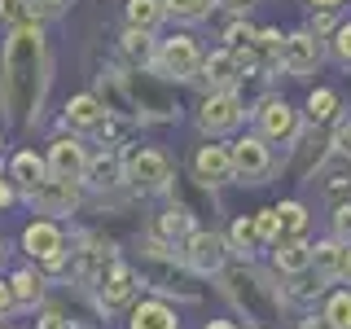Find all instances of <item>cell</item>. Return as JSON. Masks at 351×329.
<instances>
[{"label":"cell","mask_w":351,"mask_h":329,"mask_svg":"<svg viewBox=\"0 0 351 329\" xmlns=\"http://www.w3.org/2000/svg\"><path fill=\"white\" fill-rule=\"evenodd\" d=\"M0 22L5 27H27V22H36L31 18V0H0Z\"/></svg>","instance_id":"cell-39"},{"label":"cell","mask_w":351,"mask_h":329,"mask_svg":"<svg viewBox=\"0 0 351 329\" xmlns=\"http://www.w3.org/2000/svg\"><path fill=\"white\" fill-rule=\"evenodd\" d=\"M97 101L106 106V114L136 119V110H132V101H128V88H123V75H119V71H101V75H97Z\"/></svg>","instance_id":"cell-24"},{"label":"cell","mask_w":351,"mask_h":329,"mask_svg":"<svg viewBox=\"0 0 351 329\" xmlns=\"http://www.w3.org/2000/svg\"><path fill=\"white\" fill-rule=\"evenodd\" d=\"M31 206H36L40 215H71L75 206H80V180H58V175H49V180L31 193Z\"/></svg>","instance_id":"cell-17"},{"label":"cell","mask_w":351,"mask_h":329,"mask_svg":"<svg viewBox=\"0 0 351 329\" xmlns=\"http://www.w3.org/2000/svg\"><path fill=\"white\" fill-rule=\"evenodd\" d=\"M123 180L136 193H162V189H171L176 171H171V158L162 149H128L123 154Z\"/></svg>","instance_id":"cell-5"},{"label":"cell","mask_w":351,"mask_h":329,"mask_svg":"<svg viewBox=\"0 0 351 329\" xmlns=\"http://www.w3.org/2000/svg\"><path fill=\"white\" fill-rule=\"evenodd\" d=\"M255 228H259V241H263V246H277V241H281L277 206H263V211H255Z\"/></svg>","instance_id":"cell-38"},{"label":"cell","mask_w":351,"mask_h":329,"mask_svg":"<svg viewBox=\"0 0 351 329\" xmlns=\"http://www.w3.org/2000/svg\"><path fill=\"white\" fill-rule=\"evenodd\" d=\"M44 84H49V49H44L40 22L9 31L5 58H0V106L5 119L18 127H31L40 119Z\"/></svg>","instance_id":"cell-1"},{"label":"cell","mask_w":351,"mask_h":329,"mask_svg":"<svg viewBox=\"0 0 351 329\" xmlns=\"http://www.w3.org/2000/svg\"><path fill=\"white\" fill-rule=\"evenodd\" d=\"M136 277H145L158 294H176V299H184V303H197V299H202V294H197V285H193V277L171 259L167 246H158V241H149V246H145V263H141Z\"/></svg>","instance_id":"cell-3"},{"label":"cell","mask_w":351,"mask_h":329,"mask_svg":"<svg viewBox=\"0 0 351 329\" xmlns=\"http://www.w3.org/2000/svg\"><path fill=\"white\" fill-rule=\"evenodd\" d=\"M228 250H237L241 259H250L255 250H263V241H259V228H255V215H237L233 219V228H228Z\"/></svg>","instance_id":"cell-29"},{"label":"cell","mask_w":351,"mask_h":329,"mask_svg":"<svg viewBox=\"0 0 351 329\" xmlns=\"http://www.w3.org/2000/svg\"><path fill=\"white\" fill-rule=\"evenodd\" d=\"M44 162H49V175H58V180H84L88 175V149L75 136H58Z\"/></svg>","instance_id":"cell-18"},{"label":"cell","mask_w":351,"mask_h":329,"mask_svg":"<svg viewBox=\"0 0 351 329\" xmlns=\"http://www.w3.org/2000/svg\"><path fill=\"white\" fill-rule=\"evenodd\" d=\"M329 53H334L338 66H347V71H351V22H338V31L329 36Z\"/></svg>","instance_id":"cell-40"},{"label":"cell","mask_w":351,"mask_h":329,"mask_svg":"<svg viewBox=\"0 0 351 329\" xmlns=\"http://www.w3.org/2000/svg\"><path fill=\"white\" fill-rule=\"evenodd\" d=\"M189 233H193V211L189 206H167V211H158L154 224H149V241H158V246H171V241L184 246Z\"/></svg>","instance_id":"cell-20"},{"label":"cell","mask_w":351,"mask_h":329,"mask_svg":"<svg viewBox=\"0 0 351 329\" xmlns=\"http://www.w3.org/2000/svg\"><path fill=\"white\" fill-rule=\"evenodd\" d=\"M321 316L329 329H351V290L343 285V290H329L325 303H321Z\"/></svg>","instance_id":"cell-32"},{"label":"cell","mask_w":351,"mask_h":329,"mask_svg":"<svg viewBox=\"0 0 351 329\" xmlns=\"http://www.w3.org/2000/svg\"><path fill=\"white\" fill-rule=\"evenodd\" d=\"M128 88V101L136 110V119H176V93L167 84H158L149 71H119Z\"/></svg>","instance_id":"cell-4"},{"label":"cell","mask_w":351,"mask_h":329,"mask_svg":"<svg viewBox=\"0 0 351 329\" xmlns=\"http://www.w3.org/2000/svg\"><path fill=\"white\" fill-rule=\"evenodd\" d=\"M228 149H233V175H241L246 184H259L263 175L272 171V145L259 136V132H255V136L233 141Z\"/></svg>","instance_id":"cell-12"},{"label":"cell","mask_w":351,"mask_h":329,"mask_svg":"<svg viewBox=\"0 0 351 329\" xmlns=\"http://www.w3.org/2000/svg\"><path fill=\"white\" fill-rule=\"evenodd\" d=\"M307 5H312L316 14H338V9H343L347 0H307Z\"/></svg>","instance_id":"cell-47"},{"label":"cell","mask_w":351,"mask_h":329,"mask_svg":"<svg viewBox=\"0 0 351 329\" xmlns=\"http://www.w3.org/2000/svg\"><path fill=\"white\" fill-rule=\"evenodd\" d=\"M9 202H14V184L0 175V206H9Z\"/></svg>","instance_id":"cell-49"},{"label":"cell","mask_w":351,"mask_h":329,"mask_svg":"<svg viewBox=\"0 0 351 329\" xmlns=\"http://www.w3.org/2000/svg\"><path fill=\"white\" fill-rule=\"evenodd\" d=\"M114 263V246H110L106 237H97V233H88L84 237V246L75 250V263H71V277L80 281V285H97L101 281V272Z\"/></svg>","instance_id":"cell-14"},{"label":"cell","mask_w":351,"mask_h":329,"mask_svg":"<svg viewBox=\"0 0 351 329\" xmlns=\"http://www.w3.org/2000/svg\"><path fill=\"white\" fill-rule=\"evenodd\" d=\"M215 5H224V9H233V14H246V9H250V0H215Z\"/></svg>","instance_id":"cell-50"},{"label":"cell","mask_w":351,"mask_h":329,"mask_svg":"<svg viewBox=\"0 0 351 329\" xmlns=\"http://www.w3.org/2000/svg\"><path fill=\"white\" fill-rule=\"evenodd\" d=\"M343 259H347V241H338V237L312 241V272H316L325 285L338 281V272H343Z\"/></svg>","instance_id":"cell-25"},{"label":"cell","mask_w":351,"mask_h":329,"mask_svg":"<svg viewBox=\"0 0 351 329\" xmlns=\"http://www.w3.org/2000/svg\"><path fill=\"white\" fill-rule=\"evenodd\" d=\"M0 263H5V241H0Z\"/></svg>","instance_id":"cell-53"},{"label":"cell","mask_w":351,"mask_h":329,"mask_svg":"<svg viewBox=\"0 0 351 329\" xmlns=\"http://www.w3.org/2000/svg\"><path fill=\"white\" fill-rule=\"evenodd\" d=\"M193 80L206 88V97L211 93H237V84H246V71H241V62L233 58V49H215V53L202 58Z\"/></svg>","instance_id":"cell-9"},{"label":"cell","mask_w":351,"mask_h":329,"mask_svg":"<svg viewBox=\"0 0 351 329\" xmlns=\"http://www.w3.org/2000/svg\"><path fill=\"white\" fill-rule=\"evenodd\" d=\"M167 18V9H162V0H128V27L132 31H149Z\"/></svg>","instance_id":"cell-30"},{"label":"cell","mask_w":351,"mask_h":329,"mask_svg":"<svg viewBox=\"0 0 351 329\" xmlns=\"http://www.w3.org/2000/svg\"><path fill=\"white\" fill-rule=\"evenodd\" d=\"M299 329H329V325H325V316H321V312H307L303 321H299Z\"/></svg>","instance_id":"cell-48"},{"label":"cell","mask_w":351,"mask_h":329,"mask_svg":"<svg viewBox=\"0 0 351 329\" xmlns=\"http://www.w3.org/2000/svg\"><path fill=\"white\" fill-rule=\"evenodd\" d=\"M62 123L66 127H106L110 123V114H106V106L97 101L93 93H80V97H71V106H66V114H62Z\"/></svg>","instance_id":"cell-26"},{"label":"cell","mask_w":351,"mask_h":329,"mask_svg":"<svg viewBox=\"0 0 351 329\" xmlns=\"http://www.w3.org/2000/svg\"><path fill=\"white\" fill-rule=\"evenodd\" d=\"M62 9H66V0H31V18H58L62 14Z\"/></svg>","instance_id":"cell-44"},{"label":"cell","mask_w":351,"mask_h":329,"mask_svg":"<svg viewBox=\"0 0 351 329\" xmlns=\"http://www.w3.org/2000/svg\"><path fill=\"white\" fill-rule=\"evenodd\" d=\"M136 268H128V263H110V268L101 272V281H97V299H101L106 312H119V307L132 303V294H136Z\"/></svg>","instance_id":"cell-16"},{"label":"cell","mask_w":351,"mask_h":329,"mask_svg":"<svg viewBox=\"0 0 351 329\" xmlns=\"http://www.w3.org/2000/svg\"><path fill=\"white\" fill-rule=\"evenodd\" d=\"M272 263H277L281 277H299V272L312 268V241L307 237H285L272 246Z\"/></svg>","instance_id":"cell-23"},{"label":"cell","mask_w":351,"mask_h":329,"mask_svg":"<svg viewBox=\"0 0 351 329\" xmlns=\"http://www.w3.org/2000/svg\"><path fill=\"white\" fill-rule=\"evenodd\" d=\"M334 237H338V241H347V246H351V202L334 206Z\"/></svg>","instance_id":"cell-42"},{"label":"cell","mask_w":351,"mask_h":329,"mask_svg":"<svg viewBox=\"0 0 351 329\" xmlns=\"http://www.w3.org/2000/svg\"><path fill=\"white\" fill-rule=\"evenodd\" d=\"M14 307H18V299H14V285H9V281H0V316H5V312H14Z\"/></svg>","instance_id":"cell-45"},{"label":"cell","mask_w":351,"mask_h":329,"mask_svg":"<svg viewBox=\"0 0 351 329\" xmlns=\"http://www.w3.org/2000/svg\"><path fill=\"white\" fill-rule=\"evenodd\" d=\"M22 250L31 259H40L49 272H62L66 268V237L53 219H36V224L22 228Z\"/></svg>","instance_id":"cell-8"},{"label":"cell","mask_w":351,"mask_h":329,"mask_svg":"<svg viewBox=\"0 0 351 329\" xmlns=\"http://www.w3.org/2000/svg\"><path fill=\"white\" fill-rule=\"evenodd\" d=\"M88 180L97 184V189H110V184H119L123 180V162L119 158H88Z\"/></svg>","instance_id":"cell-35"},{"label":"cell","mask_w":351,"mask_h":329,"mask_svg":"<svg viewBox=\"0 0 351 329\" xmlns=\"http://www.w3.org/2000/svg\"><path fill=\"white\" fill-rule=\"evenodd\" d=\"M202 329H237V325H233V321H206Z\"/></svg>","instance_id":"cell-52"},{"label":"cell","mask_w":351,"mask_h":329,"mask_svg":"<svg viewBox=\"0 0 351 329\" xmlns=\"http://www.w3.org/2000/svg\"><path fill=\"white\" fill-rule=\"evenodd\" d=\"M338 281L351 290V246H347V259H343V272H338Z\"/></svg>","instance_id":"cell-51"},{"label":"cell","mask_w":351,"mask_h":329,"mask_svg":"<svg viewBox=\"0 0 351 329\" xmlns=\"http://www.w3.org/2000/svg\"><path fill=\"white\" fill-rule=\"evenodd\" d=\"M329 136H321V132H307V136L294 141V158L285 162V175H290L294 184H307L316 171H321V162L329 158Z\"/></svg>","instance_id":"cell-13"},{"label":"cell","mask_w":351,"mask_h":329,"mask_svg":"<svg viewBox=\"0 0 351 329\" xmlns=\"http://www.w3.org/2000/svg\"><path fill=\"white\" fill-rule=\"evenodd\" d=\"M255 123H259V136L268 145H294L303 136V114L285 97H263L255 110Z\"/></svg>","instance_id":"cell-6"},{"label":"cell","mask_w":351,"mask_h":329,"mask_svg":"<svg viewBox=\"0 0 351 329\" xmlns=\"http://www.w3.org/2000/svg\"><path fill=\"white\" fill-rule=\"evenodd\" d=\"M219 285H224V299L233 303L250 325H259V329H268L281 316V307H285L281 285H272V277H268V272H259L250 259L228 263V268L219 272Z\"/></svg>","instance_id":"cell-2"},{"label":"cell","mask_w":351,"mask_h":329,"mask_svg":"<svg viewBox=\"0 0 351 329\" xmlns=\"http://www.w3.org/2000/svg\"><path fill=\"white\" fill-rule=\"evenodd\" d=\"M193 175L206 189H219L224 180H233V149L228 145H202L193 154Z\"/></svg>","instance_id":"cell-19"},{"label":"cell","mask_w":351,"mask_h":329,"mask_svg":"<svg viewBox=\"0 0 351 329\" xmlns=\"http://www.w3.org/2000/svg\"><path fill=\"white\" fill-rule=\"evenodd\" d=\"M325 197H329L334 206L351 202V167H343V171H329V175H325Z\"/></svg>","instance_id":"cell-37"},{"label":"cell","mask_w":351,"mask_h":329,"mask_svg":"<svg viewBox=\"0 0 351 329\" xmlns=\"http://www.w3.org/2000/svg\"><path fill=\"white\" fill-rule=\"evenodd\" d=\"M180 259H184L189 272H202V277L224 272L228 268V237L211 233V228H193V233L184 237V246H180Z\"/></svg>","instance_id":"cell-7"},{"label":"cell","mask_w":351,"mask_h":329,"mask_svg":"<svg viewBox=\"0 0 351 329\" xmlns=\"http://www.w3.org/2000/svg\"><path fill=\"white\" fill-rule=\"evenodd\" d=\"M9 285H14V299H18V307H36V303H44V277L36 268H22V272H14L9 277Z\"/></svg>","instance_id":"cell-31"},{"label":"cell","mask_w":351,"mask_h":329,"mask_svg":"<svg viewBox=\"0 0 351 329\" xmlns=\"http://www.w3.org/2000/svg\"><path fill=\"white\" fill-rule=\"evenodd\" d=\"M321 294H329L325 281L307 268V272H299V277H290V290H281V299L285 303H312V299H321Z\"/></svg>","instance_id":"cell-33"},{"label":"cell","mask_w":351,"mask_h":329,"mask_svg":"<svg viewBox=\"0 0 351 329\" xmlns=\"http://www.w3.org/2000/svg\"><path fill=\"white\" fill-rule=\"evenodd\" d=\"M128 329H180V321H176V312L162 299H145V303L132 307Z\"/></svg>","instance_id":"cell-27"},{"label":"cell","mask_w":351,"mask_h":329,"mask_svg":"<svg viewBox=\"0 0 351 329\" xmlns=\"http://www.w3.org/2000/svg\"><path fill=\"white\" fill-rule=\"evenodd\" d=\"M40 329H71V325H66V316L58 312V307H49V312H44V321H40Z\"/></svg>","instance_id":"cell-46"},{"label":"cell","mask_w":351,"mask_h":329,"mask_svg":"<svg viewBox=\"0 0 351 329\" xmlns=\"http://www.w3.org/2000/svg\"><path fill=\"white\" fill-rule=\"evenodd\" d=\"M211 5L215 0H162V9H167L171 18H180V22H202L211 14Z\"/></svg>","instance_id":"cell-36"},{"label":"cell","mask_w":351,"mask_h":329,"mask_svg":"<svg viewBox=\"0 0 351 329\" xmlns=\"http://www.w3.org/2000/svg\"><path fill=\"white\" fill-rule=\"evenodd\" d=\"M325 58V44L312 36V31H294V36H285V49H281V71L290 75V80H307V75H316V66Z\"/></svg>","instance_id":"cell-10"},{"label":"cell","mask_w":351,"mask_h":329,"mask_svg":"<svg viewBox=\"0 0 351 329\" xmlns=\"http://www.w3.org/2000/svg\"><path fill=\"white\" fill-rule=\"evenodd\" d=\"M241 119H246V101L237 93H211L197 110V123L206 132H233L241 127Z\"/></svg>","instance_id":"cell-15"},{"label":"cell","mask_w":351,"mask_h":329,"mask_svg":"<svg viewBox=\"0 0 351 329\" xmlns=\"http://www.w3.org/2000/svg\"><path fill=\"white\" fill-rule=\"evenodd\" d=\"M123 53H128V62H132V71H149L154 62H158V44H154L149 31H123Z\"/></svg>","instance_id":"cell-28"},{"label":"cell","mask_w":351,"mask_h":329,"mask_svg":"<svg viewBox=\"0 0 351 329\" xmlns=\"http://www.w3.org/2000/svg\"><path fill=\"white\" fill-rule=\"evenodd\" d=\"M44 180H49V162L36 158V149H18V154H14V162H9V184L31 197Z\"/></svg>","instance_id":"cell-22"},{"label":"cell","mask_w":351,"mask_h":329,"mask_svg":"<svg viewBox=\"0 0 351 329\" xmlns=\"http://www.w3.org/2000/svg\"><path fill=\"white\" fill-rule=\"evenodd\" d=\"M307 31H312L316 40H325V36H334V31H338V22H334V14H316V9H312V22H307Z\"/></svg>","instance_id":"cell-43"},{"label":"cell","mask_w":351,"mask_h":329,"mask_svg":"<svg viewBox=\"0 0 351 329\" xmlns=\"http://www.w3.org/2000/svg\"><path fill=\"white\" fill-rule=\"evenodd\" d=\"M329 149L338 154V158H351V119H338L334 132H329Z\"/></svg>","instance_id":"cell-41"},{"label":"cell","mask_w":351,"mask_h":329,"mask_svg":"<svg viewBox=\"0 0 351 329\" xmlns=\"http://www.w3.org/2000/svg\"><path fill=\"white\" fill-rule=\"evenodd\" d=\"M246 329H259V325H246Z\"/></svg>","instance_id":"cell-54"},{"label":"cell","mask_w":351,"mask_h":329,"mask_svg":"<svg viewBox=\"0 0 351 329\" xmlns=\"http://www.w3.org/2000/svg\"><path fill=\"white\" fill-rule=\"evenodd\" d=\"M158 66L167 80H193L197 66H202V53H197V40L193 36H171L158 44Z\"/></svg>","instance_id":"cell-11"},{"label":"cell","mask_w":351,"mask_h":329,"mask_svg":"<svg viewBox=\"0 0 351 329\" xmlns=\"http://www.w3.org/2000/svg\"><path fill=\"white\" fill-rule=\"evenodd\" d=\"M303 119H307L312 132L338 123V119H343V93H338V88H312V93H307V106H303Z\"/></svg>","instance_id":"cell-21"},{"label":"cell","mask_w":351,"mask_h":329,"mask_svg":"<svg viewBox=\"0 0 351 329\" xmlns=\"http://www.w3.org/2000/svg\"><path fill=\"white\" fill-rule=\"evenodd\" d=\"M277 219H281V241L285 237H307V206L303 202H281L277 206Z\"/></svg>","instance_id":"cell-34"}]
</instances>
